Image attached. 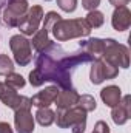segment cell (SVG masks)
<instances>
[{
  "label": "cell",
  "mask_w": 131,
  "mask_h": 133,
  "mask_svg": "<svg viewBox=\"0 0 131 133\" xmlns=\"http://www.w3.org/2000/svg\"><path fill=\"white\" fill-rule=\"evenodd\" d=\"M3 90H5V84H3V82H0V95L3 93Z\"/></svg>",
  "instance_id": "29"
},
{
  "label": "cell",
  "mask_w": 131,
  "mask_h": 133,
  "mask_svg": "<svg viewBox=\"0 0 131 133\" xmlns=\"http://www.w3.org/2000/svg\"><path fill=\"white\" fill-rule=\"evenodd\" d=\"M25 79L23 76H20L19 73H9L6 74V79H5V85L9 87V88H14V90H19V88H23L25 87Z\"/></svg>",
  "instance_id": "19"
},
{
  "label": "cell",
  "mask_w": 131,
  "mask_h": 133,
  "mask_svg": "<svg viewBox=\"0 0 131 133\" xmlns=\"http://www.w3.org/2000/svg\"><path fill=\"white\" fill-rule=\"evenodd\" d=\"M85 20L88 22V25H90L91 30H93V28H100V26L103 25L105 17H103V12H100V11H97V9H94V11H88Z\"/></svg>",
  "instance_id": "20"
},
{
  "label": "cell",
  "mask_w": 131,
  "mask_h": 133,
  "mask_svg": "<svg viewBox=\"0 0 131 133\" xmlns=\"http://www.w3.org/2000/svg\"><path fill=\"white\" fill-rule=\"evenodd\" d=\"M79 93L74 90V88H66V90H60L59 95H57V99H56V105H57V110H66V108H71L74 105H77V101H79Z\"/></svg>",
  "instance_id": "14"
},
{
  "label": "cell",
  "mask_w": 131,
  "mask_h": 133,
  "mask_svg": "<svg viewBox=\"0 0 131 133\" xmlns=\"http://www.w3.org/2000/svg\"><path fill=\"white\" fill-rule=\"evenodd\" d=\"M45 2H49V0H45Z\"/></svg>",
  "instance_id": "31"
},
{
  "label": "cell",
  "mask_w": 131,
  "mask_h": 133,
  "mask_svg": "<svg viewBox=\"0 0 131 133\" xmlns=\"http://www.w3.org/2000/svg\"><path fill=\"white\" fill-rule=\"evenodd\" d=\"M59 19H62V17H60V14H57L56 11H49V12H46V14L43 16V26H42V28H45V30L49 33L51 28H53V25H54Z\"/></svg>",
  "instance_id": "23"
},
{
  "label": "cell",
  "mask_w": 131,
  "mask_h": 133,
  "mask_svg": "<svg viewBox=\"0 0 131 133\" xmlns=\"http://www.w3.org/2000/svg\"><path fill=\"white\" fill-rule=\"evenodd\" d=\"M12 71H14V62L6 54H0V76H6Z\"/></svg>",
  "instance_id": "22"
},
{
  "label": "cell",
  "mask_w": 131,
  "mask_h": 133,
  "mask_svg": "<svg viewBox=\"0 0 131 133\" xmlns=\"http://www.w3.org/2000/svg\"><path fill=\"white\" fill-rule=\"evenodd\" d=\"M103 61L110 62L114 66L120 68H128L130 66V51L125 45L119 43L114 39H103V53L102 57Z\"/></svg>",
  "instance_id": "4"
},
{
  "label": "cell",
  "mask_w": 131,
  "mask_h": 133,
  "mask_svg": "<svg viewBox=\"0 0 131 133\" xmlns=\"http://www.w3.org/2000/svg\"><path fill=\"white\" fill-rule=\"evenodd\" d=\"M59 87L57 85H49L46 87L45 90L39 91L37 95H34L31 98V104L37 108H45V107H49L51 104H54L57 99V95H59Z\"/></svg>",
  "instance_id": "12"
},
{
  "label": "cell",
  "mask_w": 131,
  "mask_h": 133,
  "mask_svg": "<svg viewBox=\"0 0 131 133\" xmlns=\"http://www.w3.org/2000/svg\"><path fill=\"white\" fill-rule=\"evenodd\" d=\"M28 8V0H8L3 12V23L9 28H17L20 19L26 14Z\"/></svg>",
  "instance_id": "6"
},
{
  "label": "cell",
  "mask_w": 131,
  "mask_h": 133,
  "mask_svg": "<svg viewBox=\"0 0 131 133\" xmlns=\"http://www.w3.org/2000/svg\"><path fill=\"white\" fill-rule=\"evenodd\" d=\"M59 129H71L72 133H83L86 129V111L74 105L66 110L56 111V121Z\"/></svg>",
  "instance_id": "3"
},
{
  "label": "cell",
  "mask_w": 131,
  "mask_h": 133,
  "mask_svg": "<svg viewBox=\"0 0 131 133\" xmlns=\"http://www.w3.org/2000/svg\"><path fill=\"white\" fill-rule=\"evenodd\" d=\"M49 33L57 42H66L76 37H86L91 33V26L85 19H59Z\"/></svg>",
  "instance_id": "2"
},
{
  "label": "cell",
  "mask_w": 131,
  "mask_h": 133,
  "mask_svg": "<svg viewBox=\"0 0 131 133\" xmlns=\"http://www.w3.org/2000/svg\"><path fill=\"white\" fill-rule=\"evenodd\" d=\"M9 48L14 54L16 64L20 66H26L33 61V50L31 42L23 34H16L9 39Z\"/></svg>",
  "instance_id": "5"
},
{
  "label": "cell",
  "mask_w": 131,
  "mask_h": 133,
  "mask_svg": "<svg viewBox=\"0 0 131 133\" xmlns=\"http://www.w3.org/2000/svg\"><path fill=\"white\" fill-rule=\"evenodd\" d=\"M100 5V0H82V8L86 11H94Z\"/></svg>",
  "instance_id": "26"
},
{
  "label": "cell",
  "mask_w": 131,
  "mask_h": 133,
  "mask_svg": "<svg viewBox=\"0 0 131 133\" xmlns=\"http://www.w3.org/2000/svg\"><path fill=\"white\" fill-rule=\"evenodd\" d=\"M77 107H80L82 110H85L88 113V111H94L96 110L97 102H96V99L91 95H80L79 101H77Z\"/></svg>",
  "instance_id": "21"
},
{
  "label": "cell",
  "mask_w": 131,
  "mask_h": 133,
  "mask_svg": "<svg viewBox=\"0 0 131 133\" xmlns=\"http://www.w3.org/2000/svg\"><path fill=\"white\" fill-rule=\"evenodd\" d=\"M42 19H43V8L39 5H33L31 8H28L26 14L20 19L17 28L20 30V33L23 36H33L39 30Z\"/></svg>",
  "instance_id": "8"
},
{
  "label": "cell",
  "mask_w": 131,
  "mask_h": 133,
  "mask_svg": "<svg viewBox=\"0 0 131 133\" xmlns=\"http://www.w3.org/2000/svg\"><path fill=\"white\" fill-rule=\"evenodd\" d=\"M100 98L103 101V104L106 107H116L120 99H122V90L117 87V85H108L105 88H102L100 91Z\"/></svg>",
  "instance_id": "16"
},
{
  "label": "cell",
  "mask_w": 131,
  "mask_h": 133,
  "mask_svg": "<svg viewBox=\"0 0 131 133\" xmlns=\"http://www.w3.org/2000/svg\"><path fill=\"white\" fill-rule=\"evenodd\" d=\"M31 43H33V48L37 51V53H42V51H45L48 46H49V43H51V39H49V33L45 30V28H42V30H37L33 36V40H30Z\"/></svg>",
  "instance_id": "17"
},
{
  "label": "cell",
  "mask_w": 131,
  "mask_h": 133,
  "mask_svg": "<svg viewBox=\"0 0 131 133\" xmlns=\"http://www.w3.org/2000/svg\"><path fill=\"white\" fill-rule=\"evenodd\" d=\"M14 125L17 133H33L34 132V116L31 108H17L14 110Z\"/></svg>",
  "instance_id": "10"
},
{
  "label": "cell",
  "mask_w": 131,
  "mask_h": 133,
  "mask_svg": "<svg viewBox=\"0 0 131 133\" xmlns=\"http://www.w3.org/2000/svg\"><path fill=\"white\" fill-rule=\"evenodd\" d=\"M57 5L65 12H74L77 8V0H57Z\"/></svg>",
  "instance_id": "24"
},
{
  "label": "cell",
  "mask_w": 131,
  "mask_h": 133,
  "mask_svg": "<svg viewBox=\"0 0 131 133\" xmlns=\"http://www.w3.org/2000/svg\"><path fill=\"white\" fill-rule=\"evenodd\" d=\"M117 74H119V68L117 66L111 65L110 62H106L103 59H96V61H93V65H91L90 81H91V84L99 85L103 81L117 77Z\"/></svg>",
  "instance_id": "7"
},
{
  "label": "cell",
  "mask_w": 131,
  "mask_h": 133,
  "mask_svg": "<svg viewBox=\"0 0 131 133\" xmlns=\"http://www.w3.org/2000/svg\"><path fill=\"white\" fill-rule=\"evenodd\" d=\"M34 118H35V121H37L42 127H49V125L54 124V121H56V113H54L49 107L37 108Z\"/></svg>",
  "instance_id": "18"
},
{
  "label": "cell",
  "mask_w": 131,
  "mask_h": 133,
  "mask_svg": "<svg viewBox=\"0 0 131 133\" xmlns=\"http://www.w3.org/2000/svg\"><path fill=\"white\" fill-rule=\"evenodd\" d=\"M0 133H14L8 122H0Z\"/></svg>",
  "instance_id": "28"
},
{
  "label": "cell",
  "mask_w": 131,
  "mask_h": 133,
  "mask_svg": "<svg viewBox=\"0 0 131 133\" xmlns=\"http://www.w3.org/2000/svg\"><path fill=\"white\" fill-rule=\"evenodd\" d=\"M0 101H2L8 108H12V110H17V108H31V107H33L30 98L17 95V91H16L14 88H9V87H6V85H5L3 93L0 95Z\"/></svg>",
  "instance_id": "9"
},
{
  "label": "cell",
  "mask_w": 131,
  "mask_h": 133,
  "mask_svg": "<svg viewBox=\"0 0 131 133\" xmlns=\"http://www.w3.org/2000/svg\"><path fill=\"white\" fill-rule=\"evenodd\" d=\"M111 25L116 31H127L131 25V12L127 6L116 8L111 17Z\"/></svg>",
  "instance_id": "13"
},
{
  "label": "cell",
  "mask_w": 131,
  "mask_h": 133,
  "mask_svg": "<svg viewBox=\"0 0 131 133\" xmlns=\"http://www.w3.org/2000/svg\"><path fill=\"white\" fill-rule=\"evenodd\" d=\"M30 84H31L33 87H42V85L45 84L43 79H42V76H40V73H39L35 68L30 73Z\"/></svg>",
  "instance_id": "25"
},
{
  "label": "cell",
  "mask_w": 131,
  "mask_h": 133,
  "mask_svg": "<svg viewBox=\"0 0 131 133\" xmlns=\"http://www.w3.org/2000/svg\"><path fill=\"white\" fill-rule=\"evenodd\" d=\"M111 118H113L114 124H117V125H123L125 122H128V119L131 118V96L130 95L123 96L116 107H113Z\"/></svg>",
  "instance_id": "11"
},
{
  "label": "cell",
  "mask_w": 131,
  "mask_h": 133,
  "mask_svg": "<svg viewBox=\"0 0 131 133\" xmlns=\"http://www.w3.org/2000/svg\"><path fill=\"white\" fill-rule=\"evenodd\" d=\"M93 133H97V132H94V130H93Z\"/></svg>",
  "instance_id": "30"
},
{
  "label": "cell",
  "mask_w": 131,
  "mask_h": 133,
  "mask_svg": "<svg viewBox=\"0 0 131 133\" xmlns=\"http://www.w3.org/2000/svg\"><path fill=\"white\" fill-rule=\"evenodd\" d=\"M57 46H59L57 43L51 42L49 46L45 51L39 53V56L35 59V70L40 73L43 82H54L62 90L72 88V85H71V71H68L59 61L63 50L60 51L59 56H56Z\"/></svg>",
  "instance_id": "1"
},
{
  "label": "cell",
  "mask_w": 131,
  "mask_h": 133,
  "mask_svg": "<svg viewBox=\"0 0 131 133\" xmlns=\"http://www.w3.org/2000/svg\"><path fill=\"white\" fill-rule=\"evenodd\" d=\"M79 45H80L82 51L88 53L91 57H94V61L102 57V53H103V39L91 37L88 40H82Z\"/></svg>",
  "instance_id": "15"
},
{
  "label": "cell",
  "mask_w": 131,
  "mask_h": 133,
  "mask_svg": "<svg viewBox=\"0 0 131 133\" xmlns=\"http://www.w3.org/2000/svg\"><path fill=\"white\" fill-rule=\"evenodd\" d=\"M114 8H120V6H127L131 0H108Z\"/></svg>",
  "instance_id": "27"
}]
</instances>
